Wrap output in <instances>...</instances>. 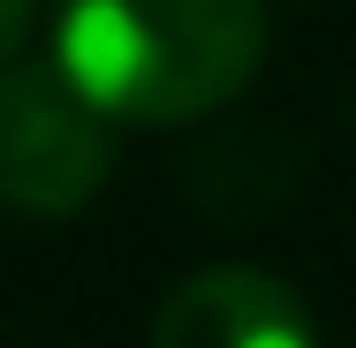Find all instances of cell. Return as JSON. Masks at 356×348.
Here are the masks:
<instances>
[{"instance_id": "cell-1", "label": "cell", "mask_w": 356, "mask_h": 348, "mask_svg": "<svg viewBox=\"0 0 356 348\" xmlns=\"http://www.w3.org/2000/svg\"><path fill=\"white\" fill-rule=\"evenodd\" d=\"M54 61L106 122L175 129L266 61V0H61Z\"/></svg>"}, {"instance_id": "cell-2", "label": "cell", "mask_w": 356, "mask_h": 348, "mask_svg": "<svg viewBox=\"0 0 356 348\" xmlns=\"http://www.w3.org/2000/svg\"><path fill=\"white\" fill-rule=\"evenodd\" d=\"M114 174V122L76 91L61 61L0 69V205L31 219L83 212Z\"/></svg>"}, {"instance_id": "cell-4", "label": "cell", "mask_w": 356, "mask_h": 348, "mask_svg": "<svg viewBox=\"0 0 356 348\" xmlns=\"http://www.w3.org/2000/svg\"><path fill=\"white\" fill-rule=\"evenodd\" d=\"M31 15H38V0H0V69L23 53V38H31Z\"/></svg>"}, {"instance_id": "cell-3", "label": "cell", "mask_w": 356, "mask_h": 348, "mask_svg": "<svg viewBox=\"0 0 356 348\" xmlns=\"http://www.w3.org/2000/svg\"><path fill=\"white\" fill-rule=\"evenodd\" d=\"M152 348H318V326L281 273L205 265L159 303Z\"/></svg>"}]
</instances>
